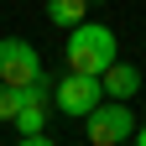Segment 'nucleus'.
Wrapping results in <instances>:
<instances>
[{
	"mask_svg": "<svg viewBox=\"0 0 146 146\" xmlns=\"http://www.w3.org/2000/svg\"><path fill=\"white\" fill-rule=\"evenodd\" d=\"M63 58L73 73H104L110 63L120 58L115 52V26H99V21H84L78 26H68V47H63Z\"/></svg>",
	"mask_w": 146,
	"mask_h": 146,
	"instance_id": "obj_1",
	"label": "nucleus"
},
{
	"mask_svg": "<svg viewBox=\"0 0 146 146\" xmlns=\"http://www.w3.org/2000/svg\"><path fill=\"white\" fill-rule=\"evenodd\" d=\"M84 136H89V146H120V141H131L136 136V110H125V99L104 94L84 115Z\"/></svg>",
	"mask_w": 146,
	"mask_h": 146,
	"instance_id": "obj_2",
	"label": "nucleus"
},
{
	"mask_svg": "<svg viewBox=\"0 0 146 146\" xmlns=\"http://www.w3.org/2000/svg\"><path fill=\"white\" fill-rule=\"evenodd\" d=\"M104 99V84H99V73H63V78H52V104L63 110L68 120H84L89 110H94Z\"/></svg>",
	"mask_w": 146,
	"mask_h": 146,
	"instance_id": "obj_3",
	"label": "nucleus"
},
{
	"mask_svg": "<svg viewBox=\"0 0 146 146\" xmlns=\"http://www.w3.org/2000/svg\"><path fill=\"white\" fill-rule=\"evenodd\" d=\"M36 73H42V52H36L26 36H0V84L26 89Z\"/></svg>",
	"mask_w": 146,
	"mask_h": 146,
	"instance_id": "obj_4",
	"label": "nucleus"
},
{
	"mask_svg": "<svg viewBox=\"0 0 146 146\" xmlns=\"http://www.w3.org/2000/svg\"><path fill=\"white\" fill-rule=\"evenodd\" d=\"M99 84H104V94L110 99H125V104H131L136 94H141V68H131V63H110L104 73H99Z\"/></svg>",
	"mask_w": 146,
	"mask_h": 146,
	"instance_id": "obj_5",
	"label": "nucleus"
},
{
	"mask_svg": "<svg viewBox=\"0 0 146 146\" xmlns=\"http://www.w3.org/2000/svg\"><path fill=\"white\" fill-rule=\"evenodd\" d=\"M89 16V0H47V21L52 26H78Z\"/></svg>",
	"mask_w": 146,
	"mask_h": 146,
	"instance_id": "obj_6",
	"label": "nucleus"
},
{
	"mask_svg": "<svg viewBox=\"0 0 146 146\" xmlns=\"http://www.w3.org/2000/svg\"><path fill=\"white\" fill-rule=\"evenodd\" d=\"M16 110H21V89H16V84H0V125H11Z\"/></svg>",
	"mask_w": 146,
	"mask_h": 146,
	"instance_id": "obj_7",
	"label": "nucleus"
},
{
	"mask_svg": "<svg viewBox=\"0 0 146 146\" xmlns=\"http://www.w3.org/2000/svg\"><path fill=\"white\" fill-rule=\"evenodd\" d=\"M136 146H146V120H136V136H131Z\"/></svg>",
	"mask_w": 146,
	"mask_h": 146,
	"instance_id": "obj_8",
	"label": "nucleus"
},
{
	"mask_svg": "<svg viewBox=\"0 0 146 146\" xmlns=\"http://www.w3.org/2000/svg\"><path fill=\"white\" fill-rule=\"evenodd\" d=\"M89 5H104V0H89Z\"/></svg>",
	"mask_w": 146,
	"mask_h": 146,
	"instance_id": "obj_9",
	"label": "nucleus"
}]
</instances>
